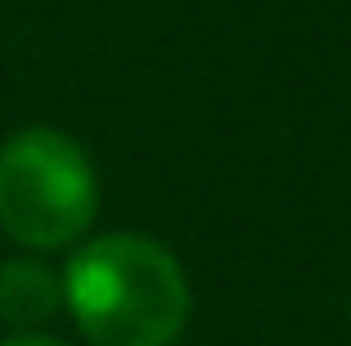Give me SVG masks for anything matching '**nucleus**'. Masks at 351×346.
Instances as JSON below:
<instances>
[{"label": "nucleus", "mask_w": 351, "mask_h": 346, "mask_svg": "<svg viewBox=\"0 0 351 346\" xmlns=\"http://www.w3.org/2000/svg\"><path fill=\"white\" fill-rule=\"evenodd\" d=\"M66 308L62 271L43 266L38 256H10L0 261V323L19 332H38L48 318Z\"/></svg>", "instance_id": "3"}, {"label": "nucleus", "mask_w": 351, "mask_h": 346, "mask_svg": "<svg viewBox=\"0 0 351 346\" xmlns=\"http://www.w3.org/2000/svg\"><path fill=\"white\" fill-rule=\"evenodd\" d=\"M66 313L90 346H176L190 328V280L143 232H100L62 271Z\"/></svg>", "instance_id": "1"}, {"label": "nucleus", "mask_w": 351, "mask_h": 346, "mask_svg": "<svg viewBox=\"0 0 351 346\" xmlns=\"http://www.w3.org/2000/svg\"><path fill=\"white\" fill-rule=\"evenodd\" d=\"M0 346H66L58 337H43V332H14V337H5Z\"/></svg>", "instance_id": "4"}, {"label": "nucleus", "mask_w": 351, "mask_h": 346, "mask_svg": "<svg viewBox=\"0 0 351 346\" xmlns=\"http://www.w3.org/2000/svg\"><path fill=\"white\" fill-rule=\"evenodd\" d=\"M100 180L90 152L48 123L19 128L0 143V228L29 251L71 247L90 232Z\"/></svg>", "instance_id": "2"}, {"label": "nucleus", "mask_w": 351, "mask_h": 346, "mask_svg": "<svg viewBox=\"0 0 351 346\" xmlns=\"http://www.w3.org/2000/svg\"><path fill=\"white\" fill-rule=\"evenodd\" d=\"M347 313H351V308H347Z\"/></svg>", "instance_id": "5"}]
</instances>
